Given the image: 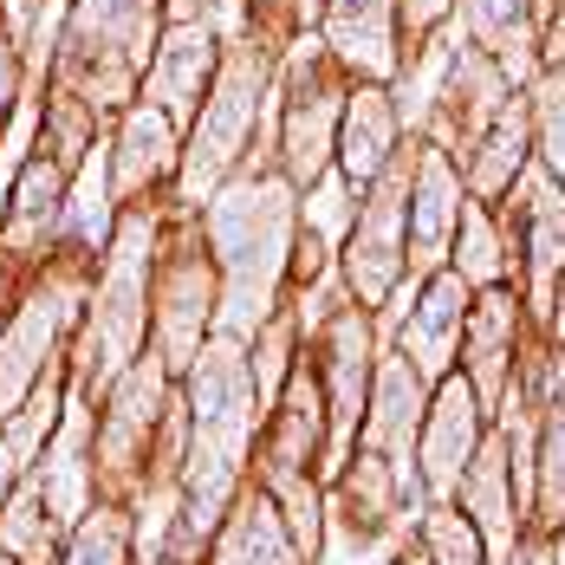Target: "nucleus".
<instances>
[{"label": "nucleus", "mask_w": 565, "mask_h": 565, "mask_svg": "<svg viewBox=\"0 0 565 565\" xmlns=\"http://www.w3.org/2000/svg\"><path fill=\"white\" fill-rule=\"evenodd\" d=\"M409 565H423V559H409Z\"/></svg>", "instance_id": "f03ea898"}, {"label": "nucleus", "mask_w": 565, "mask_h": 565, "mask_svg": "<svg viewBox=\"0 0 565 565\" xmlns=\"http://www.w3.org/2000/svg\"><path fill=\"white\" fill-rule=\"evenodd\" d=\"M540 475H546V508L559 513L565 508V403L553 409V443H546V468Z\"/></svg>", "instance_id": "f257e3e1"}]
</instances>
